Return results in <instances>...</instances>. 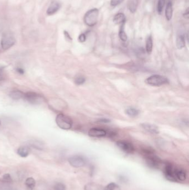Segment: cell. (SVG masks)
I'll list each match as a JSON object with an SVG mask.
<instances>
[{"label": "cell", "mask_w": 189, "mask_h": 190, "mask_svg": "<svg viewBox=\"0 0 189 190\" xmlns=\"http://www.w3.org/2000/svg\"><path fill=\"white\" fill-rule=\"evenodd\" d=\"M74 82L77 85H82L84 82H86V79L84 77L80 76V77H78L75 79Z\"/></svg>", "instance_id": "cell-28"}, {"label": "cell", "mask_w": 189, "mask_h": 190, "mask_svg": "<svg viewBox=\"0 0 189 190\" xmlns=\"http://www.w3.org/2000/svg\"><path fill=\"white\" fill-rule=\"evenodd\" d=\"M25 184L28 190H32L34 188V187H35V180L32 177L27 178L25 181Z\"/></svg>", "instance_id": "cell-22"}, {"label": "cell", "mask_w": 189, "mask_h": 190, "mask_svg": "<svg viewBox=\"0 0 189 190\" xmlns=\"http://www.w3.org/2000/svg\"><path fill=\"white\" fill-rule=\"evenodd\" d=\"M24 99L31 104L37 105L42 103L44 99L39 94L33 92H28L24 94Z\"/></svg>", "instance_id": "cell-6"}, {"label": "cell", "mask_w": 189, "mask_h": 190, "mask_svg": "<svg viewBox=\"0 0 189 190\" xmlns=\"http://www.w3.org/2000/svg\"><path fill=\"white\" fill-rule=\"evenodd\" d=\"M140 125L143 129L145 130V131H146L148 132H150L151 134H158L159 133L158 127L154 125L149 124L147 123H142Z\"/></svg>", "instance_id": "cell-12"}, {"label": "cell", "mask_w": 189, "mask_h": 190, "mask_svg": "<svg viewBox=\"0 0 189 190\" xmlns=\"http://www.w3.org/2000/svg\"><path fill=\"white\" fill-rule=\"evenodd\" d=\"M104 190H121L118 184L114 182H111L106 185Z\"/></svg>", "instance_id": "cell-25"}, {"label": "cell", "mask_w": 189, "mask_h": 190, "mask_svg": "<svg viewBox=\"0 0 189 190\" xmlns=\"http://www.w3.org/2000/svg\"><path fill=\"white\" fill-rule=\"evenodd\" d=\"M64 35H65V38H67V40H70V41H72V38L71 37V36L69 35V33H68L67 31H64Z\"/></svg>", "instance_id": "cell-33"}, {"label": "cell", "mask_w": 189, "mask_h": 190, "mask_svg": "<svg viewBox=\"0 0 189 190\" xmlns=\"http://www.w3.org/2000/svg\"><path fill=\"white\" fill-rule=\"evenodd\" d=\"M126 21V18L124 15V14L120 12L118 13L117 14L114 16V17L113 18V22L115 24H125Z\"/></svg>", "instance_id": "cell-14"}, {"label": "cell", "mask_w": 189, "mask_h": 190, "mask_svg": "<svg viewBox=\"0 0 189 190\" xmlns=\"http://www.w3.org/2000/svg\"><path fill=\"white\" fill-rule=\"evenodd\" d=\"M56 122L59 128L65 130L71 129L73 125V121L71 117L62 114L57 115Z\"/></svg>", "instance_id": "cell-3"}, {"label": "cell", "mask_w": 189, "mask_h": 190, "mask_svg": "<svg viewBox=\"0 0 189 190\" xmlns=\"http://www.w3.org/2000/svg\"><path fill=\"white\" fill-rule=\"evenodd\" d=\"M0 125H1V122H0Z\"/></svg>", "instance_id": "cell-39"}, {"label": "cell", "mask_w": 189, "mask_h": 190, "mask_svg": "<svg viewBox=\"0 0 189 190\" xmlns=\"http://www.w3.org/2000/svg\"><path fill=\"white\" fill-rule=\"evenodd\" d=\"M16 42L15 37L11 32L4 33L2 37L1 46L4 50H7L12 47Z\"/></svg>", "instance_id": "cell-5"}, {"label": "cell", "mask_w": 189, "mask_h": 190, "mask_svg": "<svg viewBox=\"0 0 189 190\" xmlns=\"http://www.w3.org/2000/svg\"><path fill=\"white\" fill-rule=\"evenodd\" d=\"M0 190H15V189L12 188L11 186L4 184L0 186Z\"/></svg>", "instance_id": "cell-30"}, {"label": "cell", "mask_w": 189, "mask_h": 190, "mask_svg": "<svg viewBox=\"0 0 189 190\" xmlns=\"http://www.w3.org/2000/svg\"><path fill=\"white\" fill-rule=\"evenodd\" d=\"M176 46L177 48L181 50L185 46V37L183 35L178 36L176 38Z\"/></svg>", "instance_id": "cell-19"}, {"label": "cell", "mask_w": 189, "mask_h": 190, "mask_svg": "<svg viewBox=\"0 0 189 190\" xmlns=\"http://www.w3.org/2000/svg\"><path fill=\"white\" fill-rule=\"evenodd\" d=\"M99 10L96 8L91 9L86 12L84 16V22L87 26L93 27L97 24Z\"/></svg>", "instance_id": "cell-2"}, {"label": "cell", "mask_w": 189, "mask_h": 190, "mask_svg": "<svg viewBox=\"0 0 189 190\" xmlns=\"http://www.w3.org/2000/svg\"><path fill=\"white\" fill-rule=\"evenodd\" d=\"M61 8V5L59 2L54 1L50 3L47 10V14L48 15H52L56 14L59 9Z\"/></svg>", "instance_id": "cell-13"}, {"label": "cell", "mask_w": 189, "mask_h": 190, "mask_svg": "<svg viewBox=\"0 0 189 190\" xmlns=\"http://www.w3.org/2000/svg\"><path fill=\"white\" fill-rule=\"evenodd\" d=\"M125 113L130 117H136L139 114V111L136 108L129 107L126 109Z\"/></svg>", "instance_id": "cell-21"}, {"label": "cell", "mask_w": 189, "mask_h": 190, "mask_svg": "<svg viewBox=\"0 0 189 190\" xmlns=\"http://www.w3.org/2000/svg\"><path fill=\"white\" fill-rule=\"evenodd\" d=\"M68 162L72 166L76 168H80L85 166L86 160L80 155H74L68 158Z\"/></svg>", "instance_id": "cell-7"}, {"label": "cell", "mask_w": 189, "mask_h": 190, "mask_svg": "<svg viewBox=\"0 0 189 190\" xmlns=\"http://www.w3.org/2000/svg\"><path fill=\"white\" fill-rule=\"evenodd\" d=\"M54 190H66V187L65 185L61 183L58 182L54 186Z\"/></svg>", "instance_id": "cell-27"}, {"label": "cell", "mask_w": 189, "mask_h": 190, "mask_svg": "<svg viewBox=\"0 0 189 190\" xmlns=\"http://www.w3.org/2000/svg\"><path fill=\"white\" fill-rule=\"evenodd\" d=\"M172 12H173V9L172 1H169L165 10V16L167 20H171L172 17Z\"/></svg>", "instance_id": "cell-15"}, {"label": "cell", "mask_w": 189, "mask_h": 190, "mask_svg": "<svg viewBox=\"0 0 189 190\" xmlns=\"http://www.w3.org/2000/svg\"><path fill=\"white\" fill-rule=\"evenodd\" d=\"M153 39L151 36H149L146 42V51L148 54H150L153 50Z\"/></svg>", "instance_id": "cell-23"}, {"label": "cell", "mask_w": 189, "mask_h": 190, "mask_svg": "<svg viewBox=\"0 0 189 190\" xmlns=\"http://www.w3.org/2000/svg\"><path fill=\"white\" fill-rule=\"evenodd\" d=\"M117 145L123 152L127 153H133L134 151V147L132 143L125 141H119Z\"/></svg>", "instance_id": "cell-9"}, {"label": "cell", "mask_w": 189, "mask_h": 190, "mask_svg": "<svg viewBox=\"0 0 189 190\" xmlns=\"http://www.w3.org/2000/svg\"><path fill=\"white\" fill-rule=\"evenodd\" d=\"M145 82L153 86H160L169 83V79L164 76L159 75H154L149 77L145 80Z\"/></svg>", "instance_id": "cell-4"}, {"label": "cell", "mask_w": 189, "mask_h": 190, "mask_svg": "<svg viewBox=\"0 0 189 190\" xmlns=\"http://www.w3.org/2000/svg\"><path fill=\"white\" fill-rule=\"evenodd\" d=\"M30 149L27 146H22L17 149L18 155L22 157H26L30 153Z\"/></svg>", "instance_id": "cell-18"}, {"label": "cell", "mask_w": 189, "mask_h": 190, "mask_svg": "<svg viewBox=\"0 0 189 190\" xmlns=\"http://www.w3.org/2000/svg\"><path fill=\"white\" fill-rule=\"evenodd\" d=\"M139 3V0H128L127 3L128 8L130 12L135 13Z\"/></svg>", "instance_id": "cell-16"}, {"label": "cell", "mask_w": 189, "mask_h": 190, "mask_svg": "<svg viewBox=\"0 0 189 190\" xmlns=\"http://www.w3.org/2000/svg\"><path fill=\"white\" fill-rule=\"evenodd\" d=\"M145 155V161L148 166L151 169H159L163 164V161L160 158L154 154L153 151L149 149L144 151Z\"/></svg>", "instance_id": "cell-1"}, {"label": "cell", "mask_w": 189, "mask_h": 190, "mask_svg": "<svg viewBox=\"0 0 189 190\" xmlns=\"http://www.w3.org/2000/svg\"><path fill=\"white\" fill-rule=\"evenodd\" d=\"M99 122L102 123H109L110 122V120H109V119H108V118H101V119H99V121H98Z\"/></svg>", "instance_id": "cell-35"}, {"label": "cell", "mask_w": 189, "mask_h": 190, "mask_svg": "<svg viewBox=\"0 0 189 190\" xmlns=\"http://www.w3.org/2000/svg\"><path fill=\"white\" fill-rule=\"evenodd\" d=\"M165 0H158L157 5V11L158 14H161L164 7L165 6Z\"/></svg>", "instance_id": "cell-26"}, {"label": "cell", "mask_w": 189, "mask_h": 190, "mask_svg": "<svg viewBox=\"0 0 189 190\" xmlns=\"http://www.w3.org/2000/svg\"><path fill=\"white\" fill-rule=\"evenodd\" d=\"M183 16L184 18L188 19L189 18V9H187L185 11V12H184V14H183Z\"/></svg>", "instance_id": "cell-36"}, {"label": "cell", "mask_w": 189, "mask_h": 190, "mask_svg": "<svg viewBox=\"0 0 189 190\" xmlns=\"http://www.w3.org/2000/svg\"><path fill=\"white\" fill-rule=\"evenodd\" d=\"M124 25L125 24H121L120 31L119 32V36L121 41L125 42L127 40L128 37L126 33L124 31Z\"/></svg>", "instance_id": "cell-24"}, {"label": "cell", "mask_w": 189, "mask_h": 190, "mask_svg": "<svg viewBox=\"0 0 189 190\" xmlns=\"http://www.w3.org/2000/svg\"><path fill=\"white\" fill-rule=\"evenodd\" d=\"M174 169V167L172 166V164L168 162H166L165 164L164 169V175L165 176L166 178L170 181H177L176 178L175 176Z\"/></svg>", "instance_id": "cell-8"}, {"label": "cell", "mask_w": 189, "mask_h": 190, "mask_svg": "<svg viewBox=\"0 0 189 190\" xmlns=\"http://www.w3.org/2000/svg\"><path fill=\"white\" fill-rule=\"evenodd\" d=\"M24 94L23 92L19 90H15L11 91L9 94V97L14 100H19L24 99Z\"/></svg>", "instance_id": "cell-17"}, {"label": "cell", "mask_w": 189, "mask_h": 190, "mask_svg": "<svg viewBox=\"0 0 189 190\" xmlns=\"http://www.w3.org/2000/svg\"><path fill=\"white\" fill-rule=\"evenodd\" d=\"M3 79H4V77H3V75L2 74L0 73V82L2 81Z\"/></svg>", "instance_id": "cell-37"}, {"label": "cell", "mask_w": 189, "mask_h": 190, "mask_svg": "<svg viewBox=\"0 0 189 190\" xmlns=\"http://www.w3.org/2000/svg\"><path fill=\"white\" fill-rule=\"evenodd\" d=\"M124 0H111L110 5L112 6H117L120 5Z\"/></svg>", "instance_id": "cell-29"}, {"label": "cell", "mask_w": 189, "mask_h": 190, "mask_svg": "<svg viewBox=\"0 0 189 190\" xmlns=\"http://www.w3.org/2000/svg\"><path fill=\"white\" fill-rule=\"evenodd\" d=\"M29 145L35 148V149H39V150H42L44 148V145L42 143L41 141H31L29 142Z\"/></svg>", "instance_id": "cell-20"}, {"label": "cell", "mask_w": 189, "mask_h": 190, "mask_svg": "<svg viewBox=\"0 0 189 190\" xmlns=\"http://www.w3.org/2000/svg\"><path fill=\"white\" fill-rule=\"evenodd\" d=\"M174 174L177 181H183L186 180V173L185 170L181 168H175Z\"/></svg>", "instance_id": "cell-11"}, {"label": "cell", "mask_w": 189, "mask_h": 190, "mask_svg": "<svg viewBox=\"0 0 189 190\" xmlns=\"http://www.w3.org/2000/svg\"><path fill=\"white\" fill-rule=\"evenodd\" d=\"M107 133L103 129L92 128L88 131V135L93 138H103L106 136Z\"/></svg>", "instance_id": "cell-10"}, {"label": "cell", "mask_w": 189, "mask_h": 190, "mask_svg": "<svg viewBox=\"0 0 189 190\" xmlns=\"http://www.w3.org/2000/svg\"><path fill=\"white\" fill-rule=\"evenodd\" d=\"M3 178L5 181L8 182L12 181V178L11 177V176L9 175V173L5 174V175L3 176Z\"/></svg>", "instance_id": "cell-31"}, {"label": "cell", "mask_w": 189, "mask_h": 190, "mask_svg": "<svg viewBox=\"0 0 189 190\" xmlns=\"http://www.w3.org/2000/svg\"><path fill=\"white\" fill-rule=\"evenodd\" d=\"M16 71H17V73H20V74H21V75H22V74H24V69H23V68H16Z\"/></svg>", "instance_id": "cell-34"}, {"label": "cell", "mask_w": 189, "mask_h": 190, "mask_svg": "<svg viewBox=\"0 0 189 190\" xmlns=\"http://www.w3.org/2000/svg\"><path fill=\"white\" fill-rule=\"evenodd\" d=\"M1 48H2V47H1V44H0V50H1Z\"/></svg>", "instance_id": "cell-38"}, {"label": "cell", "mask_w": 189, "mask_h": 190, "mask_svg": "<svg viewBox=\"0 0 189 190\" xmlns=\"http://www.w3.org/2000/svg\"><path fill=\"white\" fill-rule=\"evenodd\" d=\"M78 40L80 42H84L86 40V36L84 33H82L78 37Z\"/></svg>", "instance_id": "cell-32"}]
</instances>
